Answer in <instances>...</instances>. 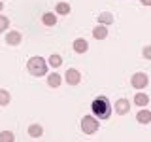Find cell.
I'll return each mask as SVG.
<instances>
[{"label":"cell","mask_w":151,"mask_h":142,"mask_svg":"<svg viewBox=\"0 0 151 142\" xmlns=\"http://www.w3.org/2000/svg\"><path fill=\"white\" fill-rule=\"evenodd\" d=\"M12 140H13V133H9V131L0 133V142H12Z\"/></svg>","instance_id":"19"},{"label":"cell","mask_w":151,"mask_h":142,"mask_svg":"<svg viewBox=\"0 0 151 142\" xmlns=\"http://www.w3.org/2000/svg\"><path fill=\"white\" fill-rule=\"evenodd\" d=\"M134 102H136V106H147V102H149V97L145 93H138L134 97Z\"/></svg>","instance_id":"13"},{"label":"cell","mask_w":151,"mask_h":142,"mask_svg":"<svg viewBox=\"0 0 151 142\" xmlns=\"http://www.w3.org/2000/svg\"><path fill=\"white\" fill-rule=\"evenodd\" d=\"M144 57H145V59L151 57V47H145V49H144Z\"/></svg>","instance_id":"21"},{"label":"cell","mask_w":151,"mask_h":142,"mask_svg":"<svg viewBox=\"0 0 151 142\" xmlns=\"http://www.w3.org/2000/svg\"><path fill=\"white\" fill-rule=\"evenodd\" d=\"M9 101H12L9 93H8V91H4V89H0V106H8Z\"/></svg>","instance_id":"16"},{"label":"cell","mask_w":151,"mask_h":142,"mask_svg":"<svg viewBox=\"0 0 151 142\" xmlns=\"http://www.w3.org/2000/svg\"><path fill=\"white\" fill-rule=\"evenodd\" d=\"M60 83H63L60 74H49L47 76V85H49V87H60Z\"/></svg>","instance_id":"10"},{"label":"cell","mask_w":151,"mask_h":142,"mask_svg":"<svg viewBox=\"0 0 151 142\" xmlns=\"http://www.w3.org/2000/svg\"><path fill=\"white\" fill-rule=\"evenodd\" d=\"M93 112H94V117L96 120H108L111 116V106H110V101H108L104 95L96 97L93 101Z\"/></svg>","instance_id":"1"},{"label":"cell","mask_w":151,"mask_h":142,"mask_svg":"<svg viewBox=\"0 0 151 142\" xmlns=\"http://www.w3.org/2000/svg\"><path fill=\"white\" fill-rule=\"evenodd\" d=\"M44 135V127L42 125H30L28 127V136H30V138H40V136Z\"/></svg>","instance_id":"9"},{"label":"cell","mask_w":151,"mask_h":142,"mask_svg":"<svg viewBox=\"0 0 151 142\" xmlns=\"http://www.w3.org/2000/svg\"><path fill=\"white\" fill-rule=\"evenodd\" d=\"M93 36L96 38V40H104V38L108 36V30H106V27H104V25H98V27H94V28H93Z\"/></svg>","instance_id":"11"},{"label":"cell","mask_w":151,"mask_h":142,"mask_svg":"<svg viewBox=\"0 0 151 142\" xmlns=\"http://www.w3.org/2000/svg\"><path fill=\"white\" fill-rule=\"evenodd\" d=\"M6 44H8V46H19V44H21V34H19L17 30L8 32V36H6Z\"/></svg>","instance_id":"7"},{"label":"cell","mask_w":151,"mask_h":142,"mask_svg":"<svg viewBox=\"0 0 151 142\" xmlns=\"http://www.w3.org/2000/svg\"><path fill=\"white\" fill-rule=\"evenodd\" d=\"M49 64H51V66H60V64H63V59H60V55L53 53V55L49 57Z\"/></svg>","instance_id":"18"},{"label":"cell","mask_w":151,"mask_h":142,"mask_svg":"<svg viewBox=\"0 0 151 142\" xmlns=\"http://www.w3.org/2000/svg\"><path fill=\"white\" fill-rule=\"evenodd\" d=\"M42 21H44V25H47V27H53V25H57V15L55 13H45V15L42 17Z\"/></svg>","instance_id":"14"},{"label":"cell","mask_w":151,"mask_h":142,"mask_svg":"<svg viewBox=\"0 0 151 142\" xmlns=\"http://www.w3.org/2000/svg\"><path fill=\"white\" fill-rule=\"evenodd\" d=\"M129 110H130V106H129V101H127V99H119V101L115 102V112L119 114V116H125Z\"/></svg>","instance_id":"6"},{"label":"cell","mask_w":151,"mask_h":142,"mask_svg":"<svg viewBox=\"0 0 151 142\" xmlns=\"http://www.w3.org/2000/svg\"><path fill=\"white\" fill-rule=\"evenodd\" d=\"M130 83H132V87H134V89H144V87H147L149 78H147L144 72H136L134 76H132Z\"/></svg>","instance_id":"4"},{"label":"cell","mask_w":151,"mask_h":142,"mask_svg":"<svg viewBox=\"0 0 151 142\" xmlns=\"http://www.w3.org/2000/svg\"><path fill=\"white\" fill-rule=\"evenodd\" d=\"M136 120L145 125V123H149V121H151V112H149V110H140V112H138V116H136Z\"/></svg>","instance_id":"12"},{"label":"cell","mask_w":151,"mask_h":142,"mask_svg":"<svg viewBox=\"0 0 151 142\" xmlns=\"http://www.w3.org/2000/svg\"><path fill=\"white\" fill-rule=\"evenodd\" d=\"M57 13H59V15H68V13H70V4L59 2V4H57Z\"/></svg>","instance_id":"15"},{"label":"cell","mask_w":151,"mask_h":142,"mask_svg":"<svg viewBox=\"0 0 151 142\" xmlns=\"http://www.w3.org/2000/svg\"><path fill=\"white\" fill-rule=\"evenodd\" d=\"M9 25V21H8V17H4V15H0V32L2 30H6Z\"/></svg>","instance_id":"20"},{"label":"cell","mask_w":151,"mask_h":142,"mask_svg":"<svg viewBox=\"0 0 151 142\" xmlns=\"http://www.w3.org/2000/svg\"><path fill=\"white\" fill-rule=\"evenodd\" d=\"M2 8H4V4H2V2H0V12H2Z\"/></svg>","instance_id":"23"},{"label":"cell","mask_w":151,"mask_h":142,"mask_svg":"<svg viewBox=\"0 0 151 142\" xmlns=\"http://www.w3.org/2000/svg\"><path fill=\"white\" fill-rule=\"evenodd\" d=\"M98 21H100V25H111L113 15L111 13H102V15H98Z\"/></svg>","instance_id":"17"},{"label":"cell","mask_w":151,"mask_h":142,"mask_svg":"<svg viewBox=\"0 0 151 142\" xmlns=\"http://www.w3.org/2000/svg\"><path fill=\"white\" fill-rule=\"evenodd\" d=\"M27 70H28V74H30V76H36V78L45 76V72H47V63H45V59H42V57H32V59H28Z\"/></svg>","instance_id":"2"},{"label":"cell","mask_w":151,"mask_h":142,"mask_svg":"<svg viewBox=\"0 0 151 142\" xmlns=\"http://www.w3.org/2000/svg\"><path fill=\"white\" fill-rule=\"evenodd\" d=\"M142 4H144V6H149V4H151V0H142Z\"/></svg>","instance_id":"22"},{"label":"cell","mask_w":151,"mask_h":142,"mask_svg":"<svg viewBox=\"0 0 151 142\" xmlns=\"http://www.w3.org/2000/svg\"><path fill=\"white\" fill-rule=\"evenodd\" d=\"M81 131L85 135H93V133L98 131V120L93 116H85L81 120Z\"/></svg>","instance_id":"3"},{"label":"cell","mask_w":151,"mask_h":142,"mask_svg":"<svg viewBox=\"0 0 151 142\" xmlns=\"http://www.w3.org/2000/svg\"><path fill=\"white\" fill-rule=\"evenodd\" d=\"M79 80H81V76H79V72L76 68H68V70H66V82H68L70 85H78Z\"/></svg>","instance_id":"5"},{"label":"cell","mask_w":151,"mask_h":142,"mask_svg":"<svg viewBox=\"0 0 151 142\" xmlns=\"http://www.w3.org/2000/svg\"><path fill=\"white\" fill-rule=\"evenodd\" d=\"M87 49H89L87 40H83V38H78V40H74V51H76V53H85Z\"/></svg>","instance_id":"8"}]
</instances>
